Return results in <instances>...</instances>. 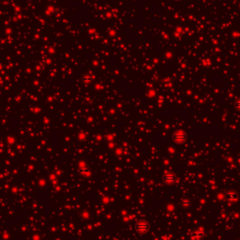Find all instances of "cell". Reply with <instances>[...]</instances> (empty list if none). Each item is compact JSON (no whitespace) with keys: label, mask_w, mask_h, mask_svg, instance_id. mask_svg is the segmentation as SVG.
<instances>
[{"label":"cell","mask_w":240,"mask_h":240,"mask_svg":"<svg viewBox=\"0 0 240 240\" xmlns=\"http://www.w3.org/2000/svg\"><path fill=\"white\" fill-rule=\"evenodd\" d=\"M188 139V134L184 130H177L173 134V140L178 144L185 143Z\"/></svg>","instance_id":"7a4b0ae2"},{"label":"cell","mask_w":240,"mask_h":240,"mask_svg":"<svg viewBox=\"0 0 240 240\" xmlns=\"http://www.w3.org/2000/svg\"><path fill=\"white\" fill-rule=\"evenodd\" d=\"M182 204H183V205L184 207H190V205H191V201L189 200V199H184L183 201H182Z\"/></svg>","instance_id":"8992f818"},{"label":"cell","mask_w":240,"mask_h":240,"mask_svg":"<svg viewBox=\"0 0 240 240\" xmlns=\"http://www.w3.org/2000/svg\"><path fill=\"white\" fill-rule=\"evenodd\" d=\"M175 179H176V175H175L174 173H173V172H170V173H167L166 174L164 175V177H163V181L165 182L166 184H173L175 182Z\"/></svg>","instance_id":"3957f363"},{"label":"cell","mask_w":240,"mask_h":240,"mask_svg":"<svg viewBox=\"0 0 240 240\" xmlns=\"http://www.w3.org/2000/svg\"><path fill=\"white\" fill-rule=\"evenodd\" d=\"M225 196H226V198L229 199V200H231V201H235L236 200V194L234 191L227 192V193L225 194Z\"/></svg>","instance_id":"5b68a950"},{"label":"cell","mask_w":240,"mask_h":240,"mask_svg":"<svg viewBox=\"0 0 240 240\" xmlns=\"http://www.w3.org/2000/svg\"><path fill=\"white\" fill-rule=\"evenodd\" d=\"M235 105H236V107H237L238 109L240 110V100H238L237 102H236V104H235Z\"/></svg>","instance_id":"52a82bcc"},{"label":"cell","mask_w":240,"mask_h":240,"mask_svg":"<svg viewBox=\"0 0 240 240\" xmlns=\"http://www.w3.org/2000/svg\"><path fill=\"white\" fill-rule=\"evenodd\" d=\"M205 235V232L203 229H197L196 231L193 232V234H192V238L193 239H200L202 238L203 236Z\"/></svg>","instance_id":"277c9868"},{"label":"cell","mask_w":240,"mask_h":240,"mask_svg":"<svg viewBox=\"0 0 240 240\" xmlns=\"http://www.w3.org/2000/svg\"><path fill=\"white\" fill-rule=\"evenodd\" d=\"M135 230L138 233H140V234H146L150 230L149 222L144 221V219H141V221H137L136 224H135Z\"/></svg>","instance_id":"6da1fadb"}]
</instances>
